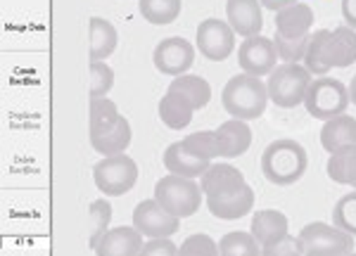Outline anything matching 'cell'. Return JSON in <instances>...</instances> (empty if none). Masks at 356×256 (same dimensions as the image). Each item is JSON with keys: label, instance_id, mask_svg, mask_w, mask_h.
Segmentation results:
<instances>
[{"label": "cell", "instance_id": "obj_15", "mask_svg": "<svg viewBox=\"0 0 356 256\" xmlns=\"http://www.w3.org/2000/svg\"><path fill=\"white\" fill-rule=\"evenodd\" d=\"M164 167L174 176L197 180L207 173V169L211 167V162L195 157L193 152H188V147L183 145V140H178V142H171V145L164 150Z\"/></svg>", "mask_w": 356, "mask_h": 256}, {"label": "cell", "instance_id": "obj_11", "mask_svg": "<svg viewBox=\"0 0 356 256\" xmlns=\"http://www.w3.org/2000/svg\"><path fill=\"white\" fill-rule=\"evenodd\" d=\"M152 62L157 67V71L169 74L174 78L183 76V74H188V69H191L195 62V48L191 41H186L181 36L164 38V41L154 45Z\"/></svg>", "mask_w": 356, "mask_h": 256}, {"label": "cell", "instance_id": "obj_21", "mask_svg": "<svg viewBox=\"0 0 356 256\" xmlns=\"http://www.w3.org/2000/svg\"><path fill=\"white\" fill-rule=\"evenodd\" d=\"M314 26V10L307 3H295L290 8L275 12V31L288 38L309 36Z\"/></svg>", "mask_w": 356, "mask_h": 256}, {"label": "cell", "instance_id": "obj_3", "mask_svg": "<svg viewBox=\"0 0 356 256\" xmlns=\"http://www.w3.org/2000/svg\"><path fill=\"white\" fill-rule=\"evenodd\" d=\"M312 71L304 65H290L283 62L275 69L268 74V98L275 107H283V110H292V107L302 105L307 98V90L312 85Z\"/></svg>", "mask_w": 356, "mask_h": 256}, {"label": "cell", "instance_id": "obj_22", "mask_svg": "<svg viewBox=\"0 0 356 256\" xmlns=\"http://www.w3.org/2000/svg\"><path fill=\"white\" fill-rule=\"evenodd\" d=\"M119 36L112 22L90 17V62H105L117 50Z\"/></svg>", "mask_w": 356, "mask_h": 256}, {"label": "cell", "instance_id": "obj_25", "mask_svg": "<svg viewBox=\"0 0 356 256\" xmlns=\"http://www.w3.org/2000/svg\"><path fill=\"white\" fill-rule=\"evenodd\" d=\"M193 114H195L193 107L188 105L181 95L171 93V90H166V95L159 100V119H162L164 126L171 130L186 128L188 123L193 121Z\"/></svg>", "mask_w": 356, "mask_h": 256}, {"label": "cell", "instance_id": "obj_36", "mask_svg": "<svg viewBox=\"0 0 356 256\" xmlns=\"http://www.w3.org/2000/svg\"><path fill=\"white\" fill-rule=\"evenodd\" d=\"M178 256H221L219 244L211 240L204 232H195L188 235L183 244L178 247Z\"/></svg>", "mask_w": 356, "mask_h": 256}, {"label": "cell", "instance_id": "obj_19", "mask_svg": "<svg viewBox=\"0 0 356 256\" xmlns=\"http://www.w3.org/2000/svg\"><path fill=\"white\" fill-rule=\"evenodd\" d=\"M321 145H323V150L328 155L340 152L349 145H356V119L352 114H340V117L330 119V121H323Z\"/></svg>", "mask_w": 356, "mask_h": 256}, {"label": "cell", "instance_id": "obj_29", "mask_svg": "<svg viewBox=\"0 0 356 256\" xmlns=\"http://www.w3.org/2000/svg\"><path fill=\"white\" fill-rule=\"evenodd\" d=\"M354 171H356V145L344 147L340 152H332L328 164H325V173H328L335 183H342V185H349Z\"/></svg>", "mask_w": 356, "mask_h": 256}, {"label": "cell", "instance_id": "obj_16", "mask_svg": "<svg viewBox=\"0 0 356 256\" xmlns=\"http://www.w3.org/2000/svg\"><path fill=\"white\" fill-rule=\"evenodd\" d=\"M325 62L328 67L337 69H347L356 62V28L352 26H337L330 31L328 43H325Z\"/></svg>", "mask_w": 356, "mask_h": 256}, {"label": "cell", "instance_id": "obj_35", "mask_svg": "<svg viewBox=\"0 0 356 256\" xmlns=\"http://www.w3.org/2000/svg\"><path fill=\"white\" fill-rule=\"evenodd\" d=\"M114 85V69L107 62H90V98H107Z\"/></svg>", "mask_w": 356, "mask_h": 256}, {"label": "cell", "instance_id": "obj_38", "mask_svg": "<svg viewBox=\"0 0 356 256\" xmlns=\"http://www.w3.org/2000/svg\"><path fill=\"white\" fill-rule=\"evenodd\" d=\"M138 256H178V247L169 237H159V240H150L143 244Z\"/></svg>", "mask_w": 356, "mask_h": 256}, {"label": "cell", "instance_id": "obj_34", "mask_svg": "<svg viewBox=\"0 0 356 256\" xmlns=\"http://www.w3.org/2000/svg\"><path fill=\"white\" fill-rule=\"evenodd\" d=\"M312 36V33H309ZM309 36H300V38H288L283 33L275 31L273 43L275 50H278V57L283 62H290V65H297V62H304V55H307V45H309Z\"/></svg>", "mask_w": 356, "mask_h": 256}, {"label": "cell", "instance_id": "obj_6", "mask_svg": "<svg viewBox=\"0 0 356 256\" xmlns=\"http://www.w3.org/2000/svg\"><path fill=\"white\" fill-rule=\"evenodd\" d=\"M300 247L304 256H344L354 252V237L330 223H307L300 230Z\"/></svg>", "mask_w": 356, "mask_h": 256}, {"label": "cell", "instance_id": "obj_37", "mask_svg": "<svg viewBox=\"0 0 356 256\" xmlns=\"http://www.w3.org/2000/svg\"><path fill=\"white\" fill-rule=\"evenodd\" d=\"M261 256H304L300 247V237L285 235L283 240L261 247Z\"/></svg>", "mask_w": 356, "mask_h": 256}, {"label": "cell", "instance_id": "obj_4", "mask_svg": "<svg viewBox=\"0 0 356 256\" xmlns=\"http://www.w3.org/2000/svg\"><path fill=\"white\" fill-rule=\"evenodd\" d=\"M202 187L195 178H183V176H164L154 185V199L166 209L169 214L178 219H188L200 209L202 204Z\"/></svg>", "mask_w": 356, "mask_h": 256}, {"label": "cell", "instance_id": "obj_28", "mask_svg": "<svg viewBox=\"0 0 356 256\" xmlns=\"http://www.w3.org/2000/svg\"><path fill=\"white\" fill-rule=\"evenodd\" d=\"M330 31L328 28H321L309 36V45H307V55H304V67L312 71V76H325L330 71L328 62H325V43H328Z\"/></svg>", "mask_w": 356, "mask_h": 256}, {"label": "cell", "instance_id": "obj_23", "mask_svg": "<svg viewBox=\"0 0 356 256\" xmlns=\"http://www.w3.org/2000/svg\"><path fill=\"white\" fill-rule=\"evenodd\" d=\"M171 93L181 95L193 110H202V107L209 105L211 100V85L204 81L202 76H195V74H183V76H176L169 85Z\"/></svg>", "mask_w": 356, "mask_h": 256}, {"label": "cell", "instance_id": "obj_31", "mask_svg": "<svg viewBox=\"0 0 356 256\" xmlns=\"http://www.w3.org/2000/svg\"><path fill=\"white\" fill-rule=\"evenodd\" d=\"M183 145L188 147V152H193V155L200 159H207V162L221 157L219 135H216V130H197V133L186 135V138H183Z\"/></svg>", "mask_w": 356, "mask_h": 256}, {"label": "cell", "instance_id": "obj_18", "mask_svg": "<svg viewBox=\"0 0 356 256\" xmlns=\"http://www.w3.org/2000/svg\"><path fill=\"white\" fill-rule=\"evenodd\" d=\"M243 185H245L243 171L231 167V164H211L207 169V173L200 178V187H202L204 197L226 195V192H233Z\"/></svg>", "mask_w": 356, "mask_h": 256}, {"label": "cell", "instance_id": "obj_17", "mask_svg": "<svg viewBox=\"0 0 356 256\" xmlns=\"http://www.w3.org/2000/svg\"><path fill=\"white\" fill-rule=\"evenodd\" d=\"M288 225H290L288 216L283 212H278V209H261V212H257L252 216L250 232L254 235V240L259 242L261 247H266V244L278 242V240H283L285 235H290Z\"/></svg>", "mask_w": 356, "mask_h": 256}, {"label": "cell", "instance_id": "obj_13", "mask_svg": "<svg viewBox=\"0 0 356 256\" xmlns=\"http://www.w3.org/2000/svg\"><path fill=\"white\" fill-rule=\"evenodd\" d=\"M254 207V190L250 185H243L233 192H226V195H211L207 197V209H209L211 216L221 221H238L252 212Z\"/></svg>", "mask_w": 356, "mask_h": 256}, {"label": "cell", "instance_id": "obj_7", "mask_svg": "<svg viewBox=\"0 0 356 256\" xmlns=\"http://www.w3.org/2000/svg\"><path fill=\"white\" fill-rule=\"evenodd\" d=\"M95 187L105 197H122L129 190H134L138 180V167L129 155L102 157L93 167Z\"/></svg>", "mask_w": 356, "mask_h": 256}, {"label": "cell", "instance_id": "obj_5", "mask_svg": "<svg viewBox=\"0 0 356 256\" xmlns=\"http://www.w3.org/2000/svg\"><path fill=\"white\" fill-rule=\"evenodd\" d=\"M352 98H349V88L337 78L318 76L312 81L304 98V107L318 121H330V119L347 114V107Z\"/></svg>", "mask_w": 356, "mask_h": 256}, {"label": "cell", "instance_id": "obj_26", "mask_svg": "<svg viewBox=\"0 0 356 256\" xmlns=\"http://www.w3.org/2000/svg\"><path fill=\"white\" fill-rule=\"evenodd\" d=\"M181 0H138V10H140L143 19L157 26H166L176 22L178 15H181Z\"/></svg>", "mask_w": 356, "mask_h": 256}, {"label": "cell", "instance_id": "obj_41", "mask_svg": "<svg viewBox=\"0 0 356 256\" xmlns=\"http://www.w3.org/2000/svg\"><path fill=\"white\" fill-rule=\"evenodd\" d=\"M349 98H352V102L356 105V74H354V78H352V85H349Z\"/></svg>", "mask_w": 356, "mask_h": 256}, {"label": "cell", "instance_id": "obj_39", "mask_svg": "<svg viewBox=\"0 0 356 256\" xmlns=\"http://www.w3.org/2000/svg\"><path fill=\"white\" fill-rule=\"evenodd\" d=\"M342 17L347 26L356 28V0H342Z\"/></svg>", "mask_w": 356, "mask_h": 256}, {"label": "cell", "instance_id": "obj_30", "mask_svg": "<svg viewBox=\"0 0 356 256\" xmlns=\"http://www.w3.org/2000/svg\"><path fill=\"white\" fill-rule=\"evenodd\" d=\"M221 256H261V244L254 240L252 232H228L219 242Z\"/></svg>", "mask_w": 356, "mask_h": 256}, {"label": "cell", "instance_id": "obj_40", "mask_svg": "<svg viewBox=\"0 0 356 256\" xmlns=\"http://www.w3.org/2000/svg\"><path fill=\"white\" fill-rule=\"evenodd\" d=\"M300 3V0H261V5L266 10H273V12H280V10L290 8V5Z\"/></svg>", "mask_w": 356, "mask_h": 256}, {"label": "cell", "instance_id": "obj_24", "mask_svg": "<svg viewBox=\"0 0 356 256\" xmlns=\"http://www.w3.org/2000/svg\"><path fill=\"white\" fill-rule=\"evenodd\" d=\"M131 138H134V133H131V123H129V119L122 117L117 126L110 128L107 133L90 135V145H93V150L97 152V155L114 157V155H124L126 147L131 145Z\"/></svg>", "mask_w": 356, "mask_h": 256}, {"label": "cell", "instance_id": "obj_42", "mask_svg": "<svg viewBox=\"0 0 356 256\" xmlns=\"http://www.w3.org/2000/svg\"><path fill=\"white\" fill-rule=\"evenodd\" d=\"M349 185H352V187H354V190H356V171H354V176H352V180H349Z\"/></svg>", "mask_w": 356, "mask_h": 256}, {"label": "cell", "instance_id": "obj_27", "mask_svg": "<svg viewBox=\"0 0 356 256\" xmlns=\"http://www.w3.org/2000/svg\"><path fill=\"white\" fill-rule=\"evenodd\" d=\"M122 119L117 105L110 98H95L90 100V135H102L114 128Z\"/></svg>", "mask_w": 356, "mask_h": 256}, {"label": "cell", "instance_id": "obj_32", "mask_svg": "<svg viewBox=\"0 0 356 256\" xmlns=\"http://www.w3.org/2000/svg\"><path fill=\"white\" fill-rule=\"evenodd\" d=\"M88 216H90V237H88V244L90 249L97 247V242L105 237V232L110 230V223H112V204L107 199H95L88 209Z\"/></svg>", "mask_w": 356, "mask_h": 256}, {"label": "cell", "instance_id": "obj_33", "mask_svg": "<svg viewBox=\"0 0 356 256\" xmlns=\"http://www.w3.org/2000/svg\"><path fill=\"white\" fill-rule=\"evenodd\" d=\"M332 225L356 237V192L337 199V204L332 207Z\"/></svg>", "mask_w": 356, "mask_h": 256}, {"label": "cell", "instance_id": "obj_1", "mask_svg": "<svg viewBox=\"0 0 356 256\" xmlns=\"http://www.w3.org/2000/svg\"><path fill=\"white\" fill-rule=\"evenodd\" d=\"M309 167L307 150L297 140H273L261 155V171L268 183L278 187L295 185Z\"/></svg>", "mask_w": 356, "mask_h": 256}, {"label": "cell", "instance_id": "obj_10", "mask_svg": "<svg viewBox=\"0 0 356 256\" xmlns=\"http://www.w3.org/2000/svg\"><path fill=\"white\" fill-rule=\"evenodd\" d=\"M278 50H275L273 38L266 36H252L245 38L243 45L238 48V62H240V69L245 74H252V76H268L278 62Z\"/></svg>", "mask_w": 356, "mask_h": 256}, {"label": "cell", "instance_id": "obj_9", "mask_svg": "<svg viewBox=\"0 0 356 256\" xmlns=\"http://www.w3.org/2000/svg\"><path fill=\"white\" fill-rule=\"evenodd\" d=\"M134 228L150 240H159V237H171L178 232L181 219L166 212L157 199H143L134 209Z\"/></svg>", "mask_w": 356, "mask_h": 256}, {"label": "cell", "instance_id": "obj_14", "mask_svg": "<svg viewBox=\"0 0 356 256\" xmlns=\"http://www.w3.org/2000/svg\"><path fill=\"white\" fill-rule=\"evenodd\" d=\"M143 249V235L134 225L110 228L95 247V256H138Z\"/></svg>", "mask_w": 356, "mask_h": 256}, {"label": "cell", "instance_id": "obj_2", "mask_svg": "<svg viewBox=\"0 0 356 256\" xmlns=\"http://www.w3.org/2000/svg\"><path fill=\"white\" fill-rule=\"evenodd\" d=\"M268 100H271L268 98V85L259 76H252V74L233 76L223 85L221 93L223 110L231 114V119H243V121L259 119L266 110Z\"/></svg>", "mask_w": 356, "mask_h": 256}, {"label": "cell", "instance_id": "obj_8", "mask_svg": "<svg viewBox=\"0 0 356 256\" xmlns=\"http://www.w3.org/2000/svg\"><path fill=\"white\" fill-rule=\"evenodd\" d=\"M195 43H197L200 55L207 57V60L223 62L235 50V31L228 22L209 17V19L200 22L197 33H195Z\"/></svg>", "mask_w": 356, "mask_h": 256}, {"label": "cell", "instance_id": "obj_43", "mask_svg": "<svg viewBox=\"0 0 356 256\" xmlns=\"http://www.w3.org/2000/svg\"><path fill=\"white\" fill-rule=\"evenodd\" d=\"M344 256H356V252H352V254H344Z\"/></svg>", "mask_w": 356, "mask_h": 256}, {"label": "cell", "instance_id": "obj_20", "mask_svg": "<svg viewBox=\"0 0 356 256\" xmlns=\"http://www.w3.org/2000/svg\"><path fill=\"white\" fill-rule=\"evenodd\" d=\"M216 135H219L221 157L226 159L245 155L252 145V128L247 126V121H243V119H228V121H223L216 128Z\"/></svg>", "mask_w": 356, "mask_h": 256}, {"label": "cell", "instance_id": "obj_12", "mask_svg": "<svg viewBox=\"0 0 356 256\" xmlns=\"http://www.w3.org/2000/svg\"><path fill=\"white\" fill-rule=\"evenodd\" d=\"M261 0H226V17L233 31L243 38L259 36L264 28Z\"/></svg>", "mask_w": 356, "mask_h": 256}]
</instances>
